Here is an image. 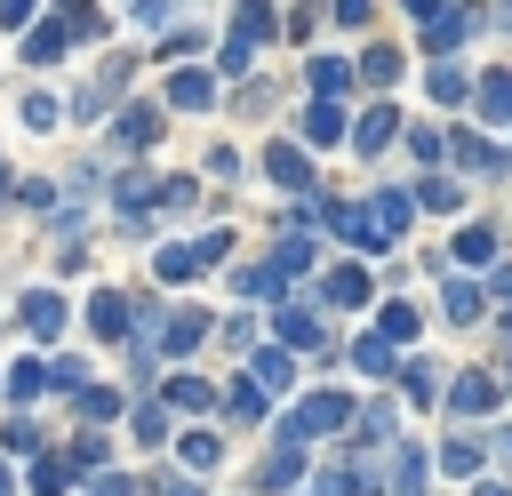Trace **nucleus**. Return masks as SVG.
Returning <instances> with one entry per match:
<instances>
[{
    "label": "nucleus",
    "mask_w": 512,
    "mask_h": 496,
    "mask_svg": "<svg viewBox=\"0 0 512 496\" xmlns=\"http://www.w3.org/2000/svg\"><path fill=\"white\" fill-rule=\"evenodd\" d=\"M280 344H320V320L312 312H280Z\"/></svg>",
    "instance_id": "39"
},
{
    "label": "nucleus",
    "mask_w": 512,
    "mask_h": 496,
    "mask_svg": "<svg viewBox=\"0 0 512 496\" xmlns=\"http://www.w3.org/2000/svg\"><path fill=\"white\" fill-rule=\"evenodd\" d=\"M400 384H408V400H432V368L424 360H400Z\"/></svg>",
    "instance_id": "44"
},
{
    "label": "nucleus",
    "mask_w": 512,
    "mask_h": 496,
    "mask_svg": "<svg viewBox=\"0 0 512 496\" xmlns=\"http://www.w3.org/2000/svg\"><path fill=\"white\" fill-rule=\"evenodd\" d=\"M464 32H472V8H432V16H424V48H432V56H448Z\"/></svg>",
    "instance_id": "6"
},
{
    "label": "nucleus",
    "mask_w": 512,
    "mask_h": 496,
    "mask_svg": "<svg viewBox=\"0 0 512 496\" xmlns=\"http://www.w3.org/2000/svg\"><path fill=\"white\" fill-rule=\"evenodd\" d=\"M352 368H360V376H392V368H400V344H384V336H360V344H352Z\"/></svg>",
    "instance_id": "19"
},
{
    "label": "nucleus",
    "mask_w": 512,
    "mask_h": 496,
    "mask_svg": "<svg viewBox=\"0 0 512 496\" xmlns=\"http://www.w3.org/2000/svg\"><path fill=\"white\" fill-rule=\"evenodd\" d=\"M8 448H40V424L32 416H8Z\"/></svg>",
    "instance_id": "48"
},
{
    "label": "nucleus",
    "mask_w": 512,
    "mask_h": 496,
    "mask_svg": "<svg viewBox=\"0 0 512 496\" xmlns=\"http://www.w3.org/2000/svg\"><path fill=\"white\" fill-rule=\"evenodd\" d=\"M112 136H120L128 152H152V144H160V112H152V104H136V112H120V120H112Z\"/></svg>",
    "instance_id": "13"
},
{
    "label": "nucleus",
    "mask_w": 512,
    "mask_h": 496,
    "mask_svg": "<svg viewBox=\"0 0 512 496\" xmlns=\"http://www.w3.org/2000/svg\"><path fill=\"white\" fill-rule=\"evenodd\" d=\"M408 8H416V16H432V8H440V0H408Z\"/></svg>",
    "instance_id": "52"
},
{
    "label": "nucleus",
    "mask_w": 512,
    "mask_h": 496,
    "mask_svg": "<svg viewBox=\"0 0 512 496\" xmlns=\"http://www.w3.org/2000/svg\"><path fill=\"white\" fill-rule=\"evenodd\" d=\"M336 24H368V0H336Z\"/></svg>",
    "instance_id": "50"
},
{
    "label": "nucleus",
    "mask_w": 512,
    "mask_h": 496,
    "mask_svg": "<svg viewBox=\"0 0 512 496\" xmlns=\"http://www.w3.org/2000/svg\"><path fill=\"white\" fill-rule=\"evenodd\" d=\"M376 336H384V344H408V336H416V304H384Z\"/></svg>",
    "instance_id": "30"
},
{
    "label": "nucleus",
    "mask_w": 512,
    "mask_h": 496,
    "mask_svg": "<svg viewBox=\"0 0 512 496\" xmlns=\"http://www.w3.org/2000/svg\"><path fill=\"white\" fill-rule=\"evenodd\" d=\"M472 112L480 120H512V72H480L472 80Z\"/></svg>",
    "instance_id": "10"
},
{
    "label": "nucleus",
    "mask_w": 512,
    "mask_h": 496,
    "mask_svg": "<svg viewBox=\"0 0 512 496\" xmlns=\"http://www.w3.org/2000/svg\"><path fill=\"white\" fill-rule=\"evenodd\" d=\"M392 136H400V112H392V104H368V112H360V128H352V144H360L368 160H376Z\"/></svg>",
    "instance_id": "8"
},
{
    "label": "nucleus",
    "mask_w": 512,
    "mask_h": 496,
    "mask_svg": "<svg viewBox=\"0 0 512 496\" xmlns=\"http://www.w3.org/2000/svg\"><path fill=\"white\" fill-rule=\"evenodd\" d=\"M448 408H456V416L496 408V376H456V384H448Z\"/></svg>",
    "instance_id": "16"
},
{
    "label": "nucleus",
    "mask_w": 512,
    "mask_h": 496,
    "mask_svg": "<svg viewBox=\"0 0 512 496\" xmlns=\"http://www.w3.org/2000/svg\"><path fill=\"white\" fill-rule=\"evenodd\" d=\"M72 480H80L72 456H40V464H32V496H72Z\"/></svg>",
    "instance_id": "17"
},
{
    "label": "nucleus",
    "mask_w": 512,
    "mask_h": 496,
    "mask_svg": "<svg viewBox=\"0 0 512 496\" xmlns=\"http://www.w3.org/2000/svg\"><path fill=\"white\" fill-rule=\"evenodd\" d=\"M200 48H208V32H200V24H176V32L160 40V56H168V64H176V56H200Z\"/></svg>",
    "instance_id": "33"
},
{
    "label": "nucleus",
    "mask_w": 512,
    "mask_h": 496,
    "mask_svg": "<svg viewBox=\"0 0 512 496\" xmlns=\"http://www.w3.org/2000/svg\"><path fill=\"white\" fill-rule=\"evenodd\" d=\"M328 304H336V312H360V304H368V272H360V264H336V272H328Z\"/></svg>",
    "instance_id": "14"
},
{
    "label": "nucleus",
    "mask_w": 512,
    "mask_h": 496,
    "mask_svg": "<svg viewBox=\"0 0 512 496\" xmlns=\"http://www.w3.org/2000/svg\"><path fill=\"white\" fill-rule=\"evenodd\" d=\"M440 464H448V472H472V464H480V440H440Z\"/></svg>",
    "instance_id": "43"
},
{
    "label": "nucleus",
    "mask_w": 512,
    "mask_h": 496,
    "mask_svg": "<svg viewBox=\"0 0 512 496\" xmlns=\"http://www.w3.org/2000/svg\"><path fill=\"white\" fill-rule=\"evenodd\" d=\"M232 288H240V296H256V304H280V272H272V264H240V272H232Z\"/></svg>",
    "instance_id": "23"
},
{
    "label": "nucleus",
    "mask_w": 512,
    "mask_h": 496,
    "mask_svg": "<svg viewBox=\"0 0 512 496\" xmlns=\"http://www.w3.org/2000/svg\"><path fill=\"white\" fill-rule=\"evenodd\" d=\"M344 88H352V64H344V56H312V96H328V104H336Z\"/></svg>",
    "instance_id": "22"
},
{
    "label": "nucleus",
    "mask_w": 512,
    "mask_h": 496,
    "mask_svg": "<svg viewBox=\"0 0 512 496\" xmlns=\"http://www.w3.org/2000/svg\"><path fill=\"white\" fill-rule=\"evenodd\" d=\"M200 336H208V312H176L168 320V352H192Z\"/></svg>",
    "instance_id": "31"
},
{
    "label": "nucleus",
    "mask_w": 512,
    "mask_h": 496,
    "mask_svg": "<svg viewBox=\"0 0 512 496\" xmlns=\"http://www.w3.org/2000/svg\"><path fill=\"white\" fill-rule=\"evenodd\" d=\"M280 32V16H272V0H232V40H248V48H264Z\"/></svg>",
    "instance_id": "5"
},
{
    "label": "nucleus",
    "mask_w": 512,
    "mask_h": 496,
    "mask_svg": "<svg viewBox=\"0 0 512 496\" xmlns=\"http://www.w3.org/2000/svg\"><path fill=\"white\" fill-rule=\"evenodd\" d=\"M408 152H416V160H424V168H432V160H440V152H448V136H440V128H408Z\"/></svg>",
    "instance_id": "40"
},
{
    "label": "nucleus",
    "mask_w": 512,
    "mask_h": 496,
    "mask_svg": "<svg viewBox=\"0 0 512 496\" xmlns=\"http://www.w3.org/2000/svg\"><path fill=\"white\" fill-rule=\"evenodd\" d=\"M136 440L160 448V440H168V416H160V408H136Z\"/></svg>",
    "instance_id": "45"
},
{
    "label": "nucleus",
    "mask_w": 512,
    "mask_h": 496,
    "mask_svg": "<svg viewBox=\"0 0 512 496\" xmlns=\"http://www.w3.org/2000/svg\"><path fill=\"white\" fill-rule=\"evenodd\" d=\"M88 328H96V336H128V328H136V304H128L120 288H104V296L88 304Z\"/></svg>",
    "instance_id": "9"
},
{
    "label": "nucleus",
    "mask_w": 512,
    "mask_h": 496,
    "mask_svg": "<svg viewBox=\"0 0 512 496\" xmlns=\"http://www.w3.org/2000/svg\"><path fill=\"white\" fill-rule=\"evenodd\" d=\"M216 72H232V80H240V72H248V40H224V56H216Z\"/></svg>",
    "instance_id": "46"
},
{
    "label": "nucleus",
    "mask_w": 512,
    "mask_h": 496,
    "mask_svg": "<svg viewBox=\"0 0 512 496\" xmlns=\"http://www.w3.org/2000/svg\"><path fill=\"white\" fill-rule=\"evenodd\" d=\"M416 200H424V208H440V216H448V208H456V200H464V192H456V184H448V176H424V184H416Z\"/></svg>",
    "instance_id": "38"
},
{
    "label": "nucleus",
    "mask_w": 512,
    "mask_h": 496,
    "mask_svg": "<svg viewBox=\"0 0 512 496\" xmlns=\"http://www.w3.org/2000/svg\"><path fill=\"white\" fill-rule=\"evenodd\" d=\"M264 176H272L280 192H304V184H312V152H304V144H272V152H264Z\"/></svg>",
    "instance_id": "4"
},
{
    "label": "nucleus",
    "mask_w": 512,
    "mask_h": 496,
    "mask_svg": "<svg viewBox=\"0 0 512 496\" xmlns=\"http://www.w3.org/2000/svg\"><path fill=\"white\" fill-rule=\"evenodd\" d=\"M296 128H304V144H336V136H344V104H328V96H312Z\"/></svg>",
    "instance_id": "12"
},
{
    "label": "nucleus",
    "mask_w": 512,
    "mask_h": 496,
    "mask_svg": "<svg viewBox=\"0 0 512 496\" xmlns=\"http://www.w3.org/2000/svg\"><path fill=\"white\" fill-rule=\"evenodd\" d=\"M8 488H16V472H8V464H0V496H8Z\"/></svg>",
    "instance_id": "53"
},
{
    "label": "nucleus",
    "mask_w": 512,
    "mask_h": 496,
    "mask_svg": "<svg viewBox=\"0 0 512 496\" xmlns=\"http://www.w3.org/2000/svg\"><path fill=\"white\" fill-rule=\"evenodd\" d=\"M176 456H184L192 472H208V464H216V432H184V440H176Z\"/></svg>",
    "instance_id": "36"
},
{
    "label": "nucleus",
    "mask_w": 512,
    "mask_h": 496,
    "mask_svg": "<svg viewBox=\"0 0 512 496\" xmlns=\"http://www.w3.org/2000/svg\"><path fill=\"white\" fill-rule=\"evenodd\" d=\"M360 432H392V400H368L360 408Z\"/></svg>",
    "instance_id": "47"
},
{
    "label": "nucleus",
    "mask_w": 512,
    "mask_h": 496,
    "mask_svg": "<svg viewBox=\"0 0 512 496\" xmlns=\"http://www.w3.org/2000/svg\"><path fill=\"white\" fill-rule=\"evenodd\" d=\"M248 376H256V384H264V392H280V384H288V376H296V360H288V344H264V352H256V360H248Z\"/></svg>",
    "instance_id": "20"
},
{
    "label": "nucleus",
    "mask_w": 512,
    "mask_h": 496,
    "mask_svg": "<svg viewBox=\"0 0 512 496\" xmlns=\"http://www.w3.org/2000/svg\"><path fill=\"white\" fill-rule=\"evenodd\" d=\"M432 104H472V80L456 64H432Z\"/></svg>",
    "instance_id": "26"
},
{
    "label": "nucleus",
    "mask_w": 512,
    "mask_h": 496,
    "mask_svg": "<svg viewBox=\"0 0 512 496\" xmlns=\"http://www.w3.org/2000/svg\"><path fill=\"white\" fill-rule=\"evenodd\" d=\"M448 152H456V160H464L472 176H496V168H512V152H496V144H488L480 128H448Z\"/></svg>",
    "instance_id": "3"
},
{
    "label": "nucleus",
    "mask_w": 512,
    "mask_h": 496,
    "mask_svg": "<svg viewBox=\"0 0 512 496\" xmlns=\"http://www.w3.org/2000/svg\"><path fill=\"white\" fill-rule=\"evenodd\" d=\"M488 296H504V312H512V264H496V272H488Z\"/></svg>",
    "instance_id": "49"
},
{
    "label": "nucleus",
    "mask_w": 512,
    "mask_h": 496,
    "mask_svg": "<svg viewBox=\"0 0 512 496\" xmlns=\"http://www.w3.org/2000/svg\"><path fill=\"white\" fill-rule=\"evenodd\" d=\"M320 216H328V224H336V232H344L352 248H368V256H376V248H392V240L376 232V216H368V200H360V208H352V200H320Z\"/></svg>",
    "instance_id": "2"
},
{
    "label": "nucleus",
    "mask_w": 512,
    "mask_h": 496,
    "mask_svg": "<svg viewBox=\"0 0 512 496\" xmlns=\"http://www.w3.org/2000/svg\"><path fill=\"white\" fill-rule=\"evenodd\" d=\"M64 48H80V40H72V32H64V16H40V24H32V32H24V56H32V64H56V56H64Z\"/></svg>",
    "instance_id": "7"
},
{
    "label": "nucleus",
    "mask_w": 512,
    "mask_h": 496,
    "mask_svg": "<svg viewBox=\"0 0 512 496\" xmlns=\"http://www.w3.org/2000/svg\"><path fill=\"white\" fill-rule=\"evenodd\" d=\"M32 16V0H0V24H24Z\"/></svg>",
    "instance_id": "51"
},
{
    "label": "nucleus",
    "mask_w": 512,
    "mask_h": 496,
    "mask_svg": "<svg viewBox=\"0 0 512 496\" xmlns=\"http://www.w3.org/2000/svg\"><path fill=\"white\" fill-rule=\"evenodd\" d=\"M80 416H88V424H104V416H120V392H88V384H80Z\"/></svg>",
    "instance_id": "42"
},
{
    "label": "nucleus",
    "mask_w": 512,
    "mask_h": 496,
    "mask_svg": "<svg viewBox=\"0 0 512 496\" xmlns=\"http://www.w3.org/2000/svg\"><path fill=\"white\" fill-rule=\"evenodd\" d=\"M192 272H200V248H184V240L160 248V280H192Z\"/></svg>",
    "instance_id": "34"
},
{
    "label": "nucleus",
    "mask_w": 512,
    "mask_h": 496,
    "mask_svg": "<svg viewBox=\"0 0 512 496\" xmlns=\"http://www.w3.org/2000/svg\"><path fill=\"white\" fill-rule=\"evenodd\" d=\"M56 16H64L72 40H96V32H104V8H96V0H56Z\"/></svg>",
    "instance_id": "25"
},
{
    "label": "nucleus",
    "mask_w": 512,
    "mask_h": 496,
    "mask_svg": "<svg viewBox=\"0 0 512 496\" xmlns=\"http://www.w3.org/2000/svg\"><path fill=\"white\" fill-rule=\"evenodd\" d=\"M408 208H416L408 192H376V200H368V216H376V232H384V240H400V232H408Z\"/></svg>",
    "instance_id": "18"
},
{
    "label": "nucleus",
    "mask_w": 512,
    "mask_h": 496,
    "mask_svg": "<svg viewBox=\"0 0 512 496\" xmlns=\"http://www.w3.org/2000/svg\"><path fill=\"white\" fill-rule=\"evenodd\" d=\"M168 104H176V112H208V104H216V80L192 64V72H176V80H168Z\"/></svg>",
    "instance_id": "11"
},
{
    "label": "nucleus",
    "mask_w": 512,
    "mask_h": 496,
    "mask_svg": "<svg viewBox=\"0 0 512 496\" xmlns=\"http://www.w3.org/2000/svg\"><path fill=\"white\" fill-rule=\"evenodd\" d=\"M24 328H32V336H64V296L32 288V296H24Z\"/></svg>",
    "instance_id": "15"
},
{
    "label": "nucleus",
    "mask_w": 512,
    "mask_h": 496,
    "mask_svg": "<svg viewBox=\"0 0 512 496\" xmlns=\"http://www.w3.org/2000/svg\"><path fill=\"white\" fill-rule=\"evenodd\" d=\"M360 80L392 88V80H400V48H368V56H360Z\"/></svg>",
    "instance_id": "28"
},
{
    "label": "nucleus",
    "mask_w": 512,
    "mask_h": 496,
    "mask_svg": "<svg viewBox=\"0 0 512 496\" xmlns=\"http://www.w3.org/2000/svg\"><path fill=\"white\" fill-rule=\"evenodd\" d=\"M40 384H48V368H32V360H16V368H8V392H16V400H32Z\"/></svg>",
    "instance_id": "41"
},
{
    "label": "nucleus",
    "mask_w": 512,
    "mask_h": 496,
    "mask_svg": "<svg viewBox=\"0 0 512 496\" xmlns=\"http://www.w3.org/2000/svg\"><path fill=\"white\" fill-rule=\"evenodd\" d=\"M24 128H40V136L56 128V96H48V88H32V96H24Z\"/></svg>",
    "instance_id": "37"
},
{
    "label": "nucleus",
    "mask_w": 512,
    "mask_h": 496,
    "mask_svg": "<svg viewBox=\"0 0 512 496\" xmlns=\"http://www.w3.org/2000/svg\"><path fill=\"white\" fill-rule=\"evenodd\" d=\"M480 304H488V288H480V280H448V296H440V312H448V320H480Z\"/></svg>",
    "instance_id": "24"
},
{
    "label": "nucleus",
    "mask_w": 512,
    "mask_h": 496,
    "mask_svg": "<svg viewBox=\"0 0 512 496\" xmlns=\"http://www.w3.org/2000/svg\"><path fill=\"white\" fill-rule=\"evenodd\" d=\"M224 416H232V424H264V384H256V376H240V384L224 392Z\"/></svg>",
    "instance_id": "21"
},
{
    "label": "nucleus",
    "mask_w": 512,
    "mask_h": 496,
    "mask_svg": "<svg viewBox=\"0 0 512 496\" xmlns=\"http://www.w3.org/2000/svg\"><path fill=\"white\" fill-rule=\"evenodd\" d=\"M392 480H400L392 496H424V456H416V448H400V456H392Z\"/></svg>",
    "instance_id": "32"
},
{
    "label": "nucleus",
    "mask_w": 512,
    "mask_h": 496,
    "mask_svg": "<svg viewBox=\"0 0 512 496\" xmlns=\"http://www.w3.org/2000/svg\"><path fill=\"white\" fill-rule=\"evenodd\" d=\"M152 192H160V184H152V168H128V176L112 184V200H120V216H128V208H144Z\"/></svg>",
    "instance_id": "27"
},
{
    "label": "nucleus",
    "mask_w": 512,
    "mask_h": 496,
    "mask_svg": "<svg viewBox=\"0 0 512 496\" xmlns=\"http://www.w3.org/2000/svg\"><path fill=\"white\" fill-rule=\"evenodd\" d=\"M344 424H352V400H344V392H304L280 432H288V440H328V432H344Z\"/></svg>",
    "instance_id": "1"
},
{
    "label": "nucleus",
    "mask_w": 512,
    "mask_h": 496,
    "mask_svg": "<svg viewBox=\"0 0 512 496\" xmlns=\"http://www.w3.org/2000/svg\"><path fill=\"white\" fill-rule=\"evenodd\" d=\"M456 256H464V264H488V256H496V232H488V224H464V232H456Z\"/></svg>",
    "instance_id": "29"
},
{
    "label": "nucleus",
    "mask_w": 512,
    "mask_h": 496,
    "mask_svg": "<svg viewBox=\"0 0 512 496\" xmlns=\"http://www.w3.org/2000/svg\"><path fill=\"white\" fill-rule=\"evenodd\" d=\"M168 408H216V392H208L200 376H176V384H168Z\"/></svg>",
    "instance_id": "35"
},
{
    "label": "nucleus",
    "mask_w": 512,
    "mask_h": 496,
    "mask_svg": "<svg viewBox=\"0 0 512 496\" xmlns=\"http://www.w3.org/2000/svg\"><path fill=\"white\" fill-rule=\"evenodd\" d=\"M504 384H512V360H504Z\"/></svg>",
    "instance_id": "54"
}]
</instances>
